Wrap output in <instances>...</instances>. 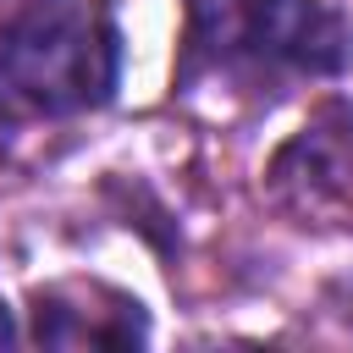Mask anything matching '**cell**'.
Wrapping results in <instances>:
<instances>
[{
  "mask_svg": "<svg viewBox=\"0 0 353 353\" xmlns=\"http://www.w3.org/2000/svg\"><path fill=\"white\" fill-rule=\"evenodd\" d=\"M17 342V320H11V309L0 303V347H11Z\"/></svg>",
  "mask_w": 353,
  "mask_h": 353,
  "instance_id": "5b68a950",
  "label": "cell"
},
{
  "mask_svg": "<svg viewBox=\"0 0 353 353\" xmlns=\"http://www.w3.org/2000/svg\"><path fill=\"white\" fill-rule=\"evenodd\" d=\"M33 336L44 347H132L149 336L138 303L105 287H50L33 309Z\"/></svg>",
  "mask_w": 353,
  "mask_h": 353,
  "instance_id": "277c9868",
  "label": "cell"
},
{
  "mask_svg": "<svg viewBox=\"0 0 353 353\" xmlns=\"http://www.w3.org/2000/svg\"><path fill=\"white\" fill-rule=\"evenodd\" d=\"M347 188H353V110L347 105H325L276 154L270 193L298 215H320L336 199H347Z\"/></svg>",
  "mask_w": 353,
  "mask_h": 353,
  "instance_id": "3957f363",
  "label": "cell"
},
{
  "mask_svg": "<svg viewBox=\"0 0 353 353\" xmlns=\"http://www.w3.org/2000/svg\"><path fill=\"white\" fill-rule=\"evenodd\" d=\"M347 55L353 28L336 0H188V77H336Z\"/></svg>",
  "mask_w": 353,
  "mask_h": 353,
  "instance_id": "7a4b0ae2",
  "label": "cell"
},
{
  "mask_svg": "<svg viewBox=\"0 0 353 353\" xmlns=\"http://www.w3.org/2000/svg\"><path fill=\"white\" fill-rule=\"evenodd\" d=\"M116 88V28L94 0H22L0 22V132L99 110Z\"/></svg>",
  "mask_w": 353,
  "mask_h": 353,
  "instance_id": "6da1fadb",
  "label": "cell"
}]
</instances>
